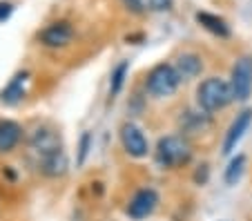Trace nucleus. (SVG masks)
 I'll list each match as a JSON object with an SVG mask.
<instances>
[{
	"label": "nucleus",
	"mask_w": 252,
	"mask_h": 221,
	"mask_svg": "<svg viewBox=\"0 0 252 221\" xmlns=\"http://www.w3.org/2000/svg\"><path fill=\"white\" fill-rule=\"evenodd\" d=\"M230 101H232L230 83L221 81V78H217V76L205 78L199 85V90H196V103H199V107L203 112H219V110H223Z\"/></svg>",
	"instance_id": "obj_1"
},
{
	"label": "nucleus",
	"mask_w": 252,
	"mask_h": 221,
	"mask_svg": "<svg viewBox=\"0 0 252 221\" xmlns=\"http://www.w3.org/2000/svg\"><path fill=\"white\" fill-rule=\"evenodd\" d=\"M190 157H192V150L186 139H181V136H176V134L158 139V145H157L158 165H163V168H176V165L188 163Z\"/></svg>",
	"instance_id": "obj_2"
},
{
	"label": "nucleus",
	"mask_w": 252,
	"mask_h": 221,
	"mask_svg": "<svg viewBox=\"0 0 252 221\" xmlns=\"http://www.w3.org/2000/svg\"><path fill=\"white\" fill-rule=\"evenodd\" d=\"M179 85H181V76H179L174 65H167V63L152 67V72L148 74V81H145V87L154 98L172 96Z\"/></svg>",
	"instance_id": "obj_3"
},
{
	"label": "nucleus",
	"mask_w": 252,
	"mask_h": 221,
	"mask_svg": "<svg viewBox=\"0 0 252 221\" xmlns=\"http://www.w3.org/2000/svg\"><path fill=\"white\" fill-rule=\"evenodd\" d=\"M63 152V141L58 136L56 130L52 127H36L29 136V154L33 157V163H40V161L49 159L54 154Z\"/></svg>",
	"instance_id": "obj_4"
},
{
	"label": "nucleus",
	"mask_w": 252,
	"mask_h": 221,
	"mask_svg": "<svg viewBox=\"0 0 252 221\" xmlns=\"http://www.w3.org/2000/svg\"><path fill=\"white\" fill-rule=\"evenodd\" d=\"M230 90H232L234 101H246L252 92V58L241 56L232 65L230 74Z\"/></svg>",
	"instance_id": "obj_5"
},
{
	"label": "nucleus",
	"mask_w": 252,
	"mask_h": 221,
	"mask_svg": "<svg viewBox=\"0 0 252 221\" xmlns=\"http://www.w3.org/2000/svg\"><path fill=\"white\" fill-rule=\"evenodd\" d=\"M121 143H123L125 152L134 159H143V157H148V136L143 134V130L138 127L136 123H123L121 125Z\"/></svg>",
	"instance_id": "obj_6"
},
{
	"label": "nucleus",
	"mask_w": 252,
	"mask_h": 221,
	"mask_svg": "<svg viewBox=\"0 0 252 221\" xmlns=\"http://www.w3.org/2000/svg\"><path fill=\"white\" fill-rule=\"evenodd\" d=\"M157 203H158L157 190L143 188V190H138V192L132 197V201H129V206H127V215L136 221L145 219V217H150L154 210H157Z\"/></svg>",
	"instance_id": "obj_7"
},
{
	"label": "nucleus",
	"mask_w": 252,
	"mask_h": 221,
	"mask_svg": "<svg viewBox=\"0 0 252 221\" xmlns=\"http://www.w3.org/2000/svg\"><path fill=\"white\" fill-rule=\"evenodd\" d=\"M71 38H74V29H71V25L65 23V20L47 25L38 34V40L45 47H65V45L71 43Z\"/></svg>",
	"instance_id": "obj_8"
},
{
	"label": "nucleus",
	"mask_w": 252,
	"mask_h": 221,
	"mask_svg": "<svg viewBox=\"0 0 252 221\" xmlns=\"http://www.w3.org/2000/svg\"><path fill=\"white\" fill-rule=\"evenodd\" d=\"M252 125V110H243L237 114V119L232 121V125H230V130L225 132V139H223V145H221V152L223 154H230L234 148H237V143L243 139V134L248 132V127Z\"/></svg>",
	"instance_id": "obj_9"
},
{
	"label": "nucleus",
	"mask_w": 252,
	"mask_h": 221,
	"mask_svg": "<svg viewBox=\"0 0 252 221\" xmlns=\"http://www.w3.org/2000/svg\"><path fill=\"white\" fill-rule=\"evenodd\" d=\"M29 74L27 72H18L2 92H0V103H5V105H16L20 98L25 96V83H27Z\"/></svg>",
	"instance_id": "obj_10"
},
{
	"label": "nucleus",
	"mask_w": 252,
	"mask_h": 221,
	"mask_svg": "<svg viewBox=\"0 0 252 221\" xmlns=\"http://www.w3.org/2000/svg\"><path fill=\"white\" fill-rule=\"evenodd\" d=\"M23 139V130L16 121H0V152H11Z\"/></svg>",
	"instance_id": "obj_11"
},
{
	"label": "nucleus",
	"mask_w": 252,
	"mask_h": 221,
	"mask_svg": "<svg viewBox=\"0 0 252 221\" xmlns=\"http://www.w3.org/2000/svg\"><path fill=\"white\" fill-rule=\"evenodd\" d=\"M174 67H176V72H179V76H181V81H190V78L201 74L203 61H201V56H196V54H181V56L176 58Z\"/></svg>",
	"instance_id": "obj_12"
},
{
	"label": "nucleus",
	"mask_w": 252,
	"mask_h": 221,
	"mask_svg": "<svg viewBox=\"0 0 252 221\" xmlns=\"http://www.w3.org/2000/svg\"><path fill=\"white\" fill-rule=\"evenodd\" d=\"M196 23H199L203 29H208L210 34L219 36V38H228L230 36V27L225 25V20L219 18V16H214V14H208V11H196Z\"/></svg>",
	"instance_id": "obj_13"
},
{
	"label": "nucleus",
	"mask_w": 252,
	"mask_h": 221,
	"mask_svg": "<svg viewBox=\"0 0 252 221\" xmlns=\"http://www.w3.org/2000/svg\"><path fill=\"white\" fill-rule=\"evenodd\" d=\"M243 172H246V157L243 154H237L232 161H230V165L225 168V183L228 186H237L239 181H241Z\"/></svg>",
	"instance_id": "obj_14"
},
{
	"label": "nucleus",
	"mask_w": 252,
	"mask_h": 221,
	"mask_svg": "<svg viewBox=\"0 0 252 221\" xmlns=\"http://www.w3.org/2000/svg\"><path fill=\"white\" fill-rule=\"evenodd\" d=\"M127 69H129V63L127 61H121L114 69H112V78H110V94L116 96L121 90H123V83L125 76H127Z\"/></svg>",
	"instance_id": "obj_15"
},
{
	"label": "nucleus",
	"mask_w": 252,
	"mask_h": 221,
	"mask_svg": "<svg viewBox=\"0 0 252 221\" xmlns=\"http://www.w3.org/2000/svg\"><path fill=\"white\" fill-rule=\"evenodd\" d=\"M181 125H183V130H203L205 125H208V119H205L203 114H194V112H186V114L181 116Z\"/></svg>",
	"instance_id": "obj_16"
},
{
	"label": "nucleus",
	"mask_w": 252,
	"mask_h": 221,
	"mask_svg": "<svg viewBox=\"0 0 252 221\" xmlns=\"http://www.w3.org/2000/svg\"><path fill=\"white\" fill-rule=\"evenodd\" d=\"M90 148H92V134H90V132H83L81 145H78V157H76V163H78V165L85 163L87 154H90Z\"/></svg>",
	"instance_id": "obj_17"
},
{
	"label": "nucleus",
	"mask_w": 252,
	"mask_h": 221,
	"mask_svg": "<svg viewBox=\"0 0 252 221\" xmlns=\"http://www.w3.org/2000/svg\"><path fill=\"white\" fill-rule=\"evenodd\" d=\"M121 2H123L132 14H143V11H145V2H143V0H121Z\"/></svg>",
	"instance_id": "obj_18"
},
{
	"label": "nucleus",
	"mask_w": 252,
	"mask_h": 221,
	"mask_svg": "<svg viewBox=\"0 0 252 221\" xmlns=\"http://www.w3.org/2000/svg\"><path fill=\"white\" fill-rule=\"evenodd\" d=\"M150 2V9L154 11H167L172 7V0H148Z\"/></svg>",
	"instance_id": "obj_19"
},
{
	"label": "nucleus",
	"mask_w": 252,
	"mask_h": 221,
	"mask_svg": "<svg viewBox=\"0 0 252 221\" xmlns=\"http://www.w3.org/2000/svg\"><path fill=\"white\" fill-rule=\"evenodd\" d=\"M11 11H14V7H11L9 2H0V23H5L11 16Z\"/></svg>",
	"instance_id": "obj_20"
},
{
	"label": "nucleus",
	"mask_w": 252,
	"mask_h": 221,
	"mask_svg": "<svg viewBox=\"0 0 252 221\" xmlns=\"http://www.w3.org/2000/svg\"><path fill=\"white\" fill-rule=\"evenodd\" d=\"M194 181L196 183H205V181H208V165H203V170H199V172L194 174Z\"/></svg>",
	"instance_id": "obj_21"
}]
</instances>
